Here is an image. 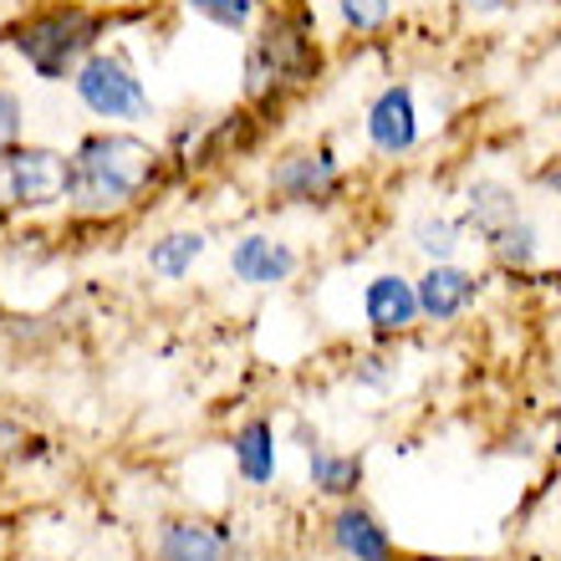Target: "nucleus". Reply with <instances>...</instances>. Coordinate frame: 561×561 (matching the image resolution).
Returning a JSON list of instances; mask_svg holds the SVG:
<instances>
[{
	"instance_id": "1",
	"label": "nucleus",
	"mask_w": 561,
	"mask_h": 561,
	"mask_svg": "<svg viewBox=\"0 0 561 561\" xmlns=\"http://www.w3.org/2000/svg\"><path fill=\"white\" fill-rule=\"evenodd\" d=\"M322 77V46H317V26L301 0L280 5L261 21L245 51V98L255 113H276L286 98L307 92Z\"/></svg>"
},
{
	"instance_id": "2",
	"label": "nucleus",
	"mask_w": 561,
	"mask_h": 561,
	"mask_svg": "<svg viewBox=\"0 0 561 561\" xmlns=\"http://www.w3.org/2000/svg\"><path fill=\"white\" fill-rule=\"evenodd\" d=\"M163 174V153L134 134H88L72 148V199L82 215H123L134 209L153 179Z\"/></svg>"
},
{
	"instance_id": "3",
	"label": "nucleus",
	"mask_w": 561,
	"mask_h": 561,
	"mask_svg": "<svg viewBox=\"0 0 561 561\" xmlns=\"http://www.w3.org/2000/svg\"><path fill=\"white\" fill-rule=\"evenodd\" d=\"M98 36H103V15L92 11V5H82V0H51V5H36L31 15H21L5 31V46L42 82H67L98 51Z\"/></svg>"
},
{
	"instance_id": "4",
	"label": "nucleus",
	"mask_w": 561,
	"mask_h": 561,
	"mask_svg": "<svg viewBox=\"0 0 561 561\" xmlns=\"http://www.w3.org/2000/svg\"><path fill=\"white\" fill-rule=\"evenodd\" d=\"M72 194V153L42 144H11L0 153V220L51 209Z\"/></svg>"
},
{
	"instance_id": "5",
	"label": "nucleus",
	"mask_w": 561,
	"mask_h": 561,
	"mask_svg": "<svg viewBox=\"0 0 561 561\" xmlns=\"http://www.w3.org/2000/svg\"><path fill=\"white\" fill-rule=\"evenodd\" d=\"M266 194L276 199V205L327 209V205H337L342 194H347V174H342L337 153H332L327 144L291 148V153H280V159L271 163Z\"/></svg>"
},
{
	"instance_id": "6",
	"label": "nucleus",
	"mask_w": 561,
	"mask_h": 561,
	"mask_svg": "<svg viewBox=\"0 0 561 561\" xmlns=\"http://www.w3.org/2000/svg\"><path fill=\"white\" fill-rule=\"evenodd\" d=\"M72 88H77V98H82V107H88V113H98V118L138 123V118H148V113H153L148 88L138 82V72L123 57H107V51H92V57L77 67Z\"/></svg>"
},
{
	"instance_id": "7",
	"label": "nucleus",
	"mask_w": 561,
	"mask_h": 561,
	"mask_svg": "<svg viewBox=\"0 0 561 561\" xmlns=\"http://www.w3.org/2000/svg\"><path fill=\"white\" fill-rule=\"evenodd\" d=\"M368 144L378 159H403L419 148V107H414V88L409 82H388L378 98L368 103Z\"/></svg>"
},
{
	"instance_id": "8",
	"label": "nucleus",
	"mask_w": 561,
	"mask_h": 561,
	"mask_svg": "<svg viewBox=\"0 0 561 561\" xmlns=\"http://www.w3.org/2000/svg\"><path fill=\"white\" fill-rule=\"evenodd\" d=\"M363 317H368L378 342L414 332V327L424 322V311H419V286L409 276H399V271L373 276L368 286H363Z\"/></svg>"
},
{
	"instance_id": "9",
	"label": "nucleus",
	"mask_w": 561,
	"mask_h": 561,
	"mask_svg": "<svg viewBox=\"0 0 561 561\" xmlns=\"http://www.w3.org/2000/svg\"><path fill=\"white\" fill-rule=\"evenodd\" d=\"M414 286H419V311H424V322H434V327L459 322V317L474 307V296H480V276H474L470 266H459V261H434V266H424V276H419Z\"/></svg>"
},
{
	"instance_id": "10",
	"label": "nucleus",
	"mask_w": 561,
	"mask_h": 561,
	"mask_svg": "<svg viewBox=\"0 0 561 561\" xmlns=\"http://www.w3.org/2000/svg\"><path fill=\"white\" fill-rule=\"evenodd\" d=\"M296 266H301V255L286 240L261 236V230H251V236H240L230 245V271H236L240 286H286L296 276Z\"/></svg>"
},
{
	"instance_id": "11",
	"label": "nucleus",
	"mask_w": 561,
	"mask_h": 561,
	"mask_svg": "<svg viewBox=\"0 0 561 561\" xmlns=\"http://www.w3.org/2000/svg\"><path fill=\"white\" fill-rule=\"evenodd\" d=\"M520 215H526L520 194L511 184H501V179H474L470 190H465V230H474L480 245H490L501 230H511Z\"/></svg>"
},
{
	"instance_id": "12",
	"label": "nucleus",
	"mask_w": 561,
	"mask_h": 561,
	"mask_svg": "<svg viewBox=\"0 0 561 561\" xmlns=\"http://www.w3.org/2000/svg\"><path fill=\"white\" fill-rule=\"evenodd\" d=\"M332 547L347 561H393V536L378 526L373 511H363L353 501H342L337 516H332Z\"/></svg>"
},
{
	"instance_id": "13",
	"label": "nucleus",
	"mask_w": 561,
	"mask_h": 561,
	"mask_svg": "<svg viewBox=\"0 0 561 561\" xmlns=\"http://www.w3.org/2000/svg\"><path fill=\"white\" fill-rule=\"evenodd\" d=\"M230 455H236V470L245 474V485H271L276 480V428H271V419H245L230 434Z\"/></svg>"
},
{
	"instance_id": "14",
	"label": "nucleus",
	"mask_w": 561,
	"mask_h": 561,
	"mask_svg": "<svg viewBox=\"0 0 561 561\" xmlns=\"http://www.w3.org/2000/svg\"><path fill=\"white\" fill-rule=\"evenodd\" d=\"M307 470H311V490L327 495V501H353L357 485H363V459L342 455V449H327L317 439L307 444Z\"/></svg>"
},
{
	"instance_id": "15",
	"label": "nucleus",
	"mask_w": 561,
	"mask_h": 561,
	"mask_svg": "<svg viewBox=\"0 0 561 561\" xmlns=\"http://www.w3.org/2000/svg\"><path fill=\"white\" fill-rule=\"evenodd\" d=\"M159 561H225V531L205 520H169L159 531Z\"/></svg>"
},
{
	"instance_id": "16",
	"label": "nucleus",
	"mask_w": 561,
	"mask_h": 561,
	"mask_svg": "<svg viewBox=\"0 0 561 561\" xmlns=\"http://www.w3.org/2000/svg\"><path fill=\"white\" fill-rule=\"evenodd\" d=\"M199 255H205V236L199 230H174V236L148 245V271L163 280H179V276H190V266Z\"/></svg>"
},
{
	"instance_id": "17",
	"label": "nucleus",
	"mask_w": 561,
	"mask_h": 561,
	"mask_svg": "<svg viewBox=\"0 0 561 561\" xmlns=\"http://www.w3.org/2000/svg\"><path fill=\"white\" fill-rule=\"evenodd\" d=\"M485 251H490V261H495L501 271H516V276H520V271H531L536 261H541V230L520 215L511 230H501V236L490 240Z\"/></svg>"
},
{
	"instance_id": "18",
	"label": "nucleus",
	"mask_w": 561,
	"mask_h": 561,
	"mask_svg": "<svg viewBox=\"0 0 561 561\" xmlns=\"http://www.w3.org/2000/svg\"><path fill=\"white\" fill-rule=\"evenodd\" d=\"M414 245L428 266H434V261H455L459 245H465V220H449V215L434 209V215H424V220L414 225Z\"/></svg>"
},
{
	"instance_id": "19",
	"label": "nucleus",
	"mask_w": 561,
	"mask_h": 561,
	"mask_svg": "<svg viewBox=\"0 0 561 561\" xmlns=\"http://www.w3.org/2000/svg\"><path fill=\"white\" fill-rule=\"evenodd\" d=\"M261 5L266 0H190V11H199L209 26H220V31H245L261 15Z\"/></svg>"
},
{
	"instance_id": "20",
	"label": "nucleus",
	"mask_w": 561,
	"mask_h": 561,
	"mask_svg": "<svg viewBox=\"0 0 561 561\" xmlns=\"http://www.w3.org/2000/svg\"><path fill=\"white\" fill-rule=\"evenodd\" d=\"M393 5H399V0H337L342 26L357 31V36H373V31H383L388 21H393Z\"/></svg>"
},
{
	"instance_id": "21",
	"label": "nucleus",
	"mask_w": 561,
	"mask_h": 561,
	"mask_svg": "<svg viewBox=\"0 0 561 561\" xmlns=\"http://www.w3.org/2000/svg\"><path fill=\"white\" fill-rule=\"evenodd\" d=\"M21 123H26L21 98H15L11 88H0V153H5L11 144H21Z\"/></svg>"
},
{
	"instance_id": "22",
	"label": "nucleus",
	"mask_w": 561,
	"mask_h": 561,
	"mask_svg": "<svg viewBox=\"0 0 561 561\" xmlns=\"http://www.w3.org/2000/svg\"><path fill=\"white\" fill-rule=\"evenodd\" d=\"M353 383H363V388H383V383H393V363H388V357H363V363H357L353 368Z\"/></svg>"
},
{
	"instance_id": "23",
	"label": "nucleus",
	"mask_w": 561,
	"mask_h": 561,
	"mask_svg": "<svg viewBox=\"0 0 561 561\" xmlns=\"http://www.w3.org/2000/svg\"><path fill=\"white\" fill-rule=\"evenodd\" d=\"M11 455H26V428L0 414V459H11Z\"/></svg>"
},
{
	"instance_id": "24",
	"label": "nucleus",
	"mask_w": 561,
	"mask_h": 561,
	"mask_svg": "<svg viewBox=\"0 0 561 561\" xmlns=\"http://www.w3.org/2000/svg\"><path fill=\"white\" fill-rule=\"evenodd\" d=\"M511 5H520V0H459L465 15H501V11H511Z\"/></svg>"
},
{
	"instance_id": "25",
	"label": "nucleus",
	"mask_w": 561,
	"mask_h": 561,
	"mask_svg": "<svg viewBox=\"0 0 561 561\" xmlns=\"http://www.w3.org/2000/svg\"><path fill=\"white\" fill-rule=\"evenodd\" d=\"M541 190L561 199V163H547V169H541Z\"/></svg>"
},
{
	"instance_id": "26",
	"label": "nucleus",
	"mask_w": 561,
	"mask_h": 561,
	"mask_svg": "<svg viewBox=\"0 0 561 561\" xmlns=\"http://www.w3.org/2000/svg\"><path fill=\"white\" fill-rule=\"evenodd\" d=\"M419 561H474V557H419Z\"/></svg>"
},
{
	"instance_id": "27",
	"label": "nucleus",
	"mask_w": 561,
	"mask_h": 561,
	"mask_svg": "<svg viewBox=\"0 0 561 561\" xmlns=\"http://www.w3.org/2000/svg\"><path fill=\"white\" fill-rule=\"evenodd\" d=\"M557 449H561V403H557Z\"/></svg>"
}]
</instances>
